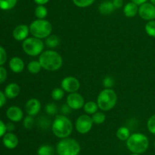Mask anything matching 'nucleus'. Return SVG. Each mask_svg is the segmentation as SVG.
Returning <instances> with one entry per match:
<instances>
[{"label": "nucleus", "mask_w": 155, "mask_h": 155, "mask_svg": "<svg viewBox=\"0 0 155 155\" xmlns=\"http://www.w3.org/2000/svg\"><path fill=\"white\" fill-rule=\"evenodd\" d=\"M39 62L43 69L48 71H55L61 68L63 58L58 52L48 50L39 55Z\"/></svg>", "instance_id": "nucleus-1"}, {"label": "nucleus", "mask_w": 155, "mask_h": 155, "mask_svg": "<svg viewBox=\"0 0 155 155\" xmlns=\"http://www.w3.org/2000/svg\"><path fill=\"white\" fill-rule=\"evenodd\" d=\"M74 129L71 120L65 115H57L51 125L53 134L59 138H68Z\"/></svg>", "instance_id": "nucleus-2"}, {"label": "nucleus", "mask_w": 155, "mask_h": 155, "mask_svg": "<svg viewBox=\"0 0 155 155\" xmlns=\"http://www.w3.org/2000/svg\"><path fill=\"white\" fill-rule=\"evenodd\" d=\"M148 146L149 140L145 134L139 132L133 133L127 140V148L133 153L142 154L148 150Z\"/></svg>", "instance_id": "nucleus-3"}, {"label": "nucleus", "mask_w": 155, "mask_h": 155, "mask_svg": "<svg viewBox=\"0 0 155 155\" xmlns=\"http://www.w3.org/2000/svg\"><path fill=\"white\" fill-rule=\"evenodd\" d=\"M30 33L33 36L39 39H46L51 34L52 25L45 19L34 20L30 24Z\"/></svg>", "instance_id": "nucleus-4"}, {"label": "nucleus", "mask_w": 155, "mask_h": 155, "mask_svg": "<svg viewBox=\"0 0 155 155\" xmlns=\"http://www.w3.org/2000/svg\"><path fill=\"white\" fill-rule=\"evenodd\" d=\"M117 102V95L112 88H105L98 94L97 103L102 111H109L113 109Z\"/></svg>", "instance_id": "nucleus-5"}, {"label": "nucleus", "mask_w": 155, "mask_h": 155, "mask_svg": "<svg viewBox=\"0 0 155 155\" xmlns=\"http://www.w3.org/2000/svg\"><path fill=\"white\" fill-rule=\"evenodd\" d=\"M80 150V143L69 137L61 139L56 145V151L58 155H79Z\"/></svg>", "instance_id": "nucleus-6"}, {"label": "nucleus", "mask_w": 155, "mask_h": 155, "mask_svg": "<svg viewBox=\"0 0 155 155\" xmlns=\"http://www.w3.org/2000/svg\"><path fill=\"white\" fill-rule=\"evenodd\" d=\"M45 43L39 38L31 36L23 41L22 48L24 53L30 56H39L43 52Z\"/></svg>", "instance_id": "nucleus-7"}, {"label": "nucleus", "mask_w": 155, "mask_h": 155, "mask_svg": "<svg viewBox=\"0 0 155 155\" xmlns=\"http://www.w3.org/2000/svg\"><path fill=\"white\" fill-rule=\"evenodd\" d=\"M92 117L88 114H83L77 119L75 122V129L78 133L85 135L89 133L93 126Z\"/></svg>", "instance_id": "nucleus-8"}, {"label": "nucleus", "mask_w": 155, "mask_h": 155, "mask_svg": "<svg viewBox=\"0 0 155 155\" xmlns=\"http://www.w3.org/2000/svg\"><path fill=\"white\" fill-rule=\"evenodd\" d=\"M61 87L65 92L71 94L79 91L80 88V83L77 78L74 76H67L62 79Z\"/></svg>", "instance_id": "nucleus-9"}, {"label": "nucleus", "mask_w": 155, "mask_h": 155, "mask_svg": "<svg viewBox=\"0 0 155 155\" xmlns=\"http://www.w3.org/2000/svg\"><path fill=\"white\" fill-rule=\"evenodd\" d=\"M67 104L71 107V109L77 110L83 108L85 104V99L80 93L75 92L69 94L67 97Z\"/></svg>", "instance_id": "nucleus-10"}, {"label": "nucleus", "mask_w": 155, "mask_h": 155, "mask_svg": "<svg viewBox=\"0 0 155 155\" xmlns=\"http://www.w3.org/2000/svg\"><path fill=\"white\" fill-rule=\"evenodd\" d=\"M139 17L145 21H152L155 20V5L151 2H145L139 7Z\"/></svg>", "instance_id": "nucleus-11"}, {"label": "nucleus", "mask_w": 155, "mask_h": 155, "mask_svg": "<svg viewBox=\"0 0 155 155\" xmlns=\"http://www.w3.org/2000/svg\"><path fill=\"white\" fill-rule=\"evenodd\" d=\"M41 109V102L36 98H31L25 104V110L28 115L35 116Z\"/></svg>", "instance_id": "nucleus-12"}, {"label": "nucleus", "mask_w": 155, "mask_h": 155, "mask_svg": "<svg viewBox=\"0 0 155 155\" xmlns=\"http://www.w3.org/2000/svg\"><path fill=\"white\" fill-rule=\"evenodd\" d=\"M6 115L8 119L14 122H21L24 118V112L23 110L17 106H12L6 111Z\"/></svg>", "instance_id": "nucleus-13"}, {"label": "nucleus", "mask_w": 155, "mask_h": 155, "mask_svg": "<svg viewBox=\"0 0 155 155\" xmlns=\"http://www.w3.org/2000/svg\"><path fill=\"white\" fill-rule=\"evenodd\" d=\"M30 27L26 24H19L13 30V37L18 41H24L28 37Z\"/></svg>", "instance_id": "nucleus-14"}, {"label": "nucleus", "mask_w": 155, "mask_h": 155, "mask_svg": "<svg viewBox=\"0 0 155 155\" xmlns=\"http://www.w3.org/2000/svg\"><path fill=\"white\" fill-rule=\"evenodd\" d=\"M2 142L8 149H15L18 145V138L12 132H7L2 138Z\"/></svg>", "instance_id": "nucleus-15"}, {"label": "nucleus", "mask_w": 155, "mask_h": 155, "mask_svg": "<svg viewBox=\"0 0 155 155\" xmlns=\"http://www.w3.org/2000/svg\"><path fill=\"white\" fill-rule=\"evenodd\" d=\"M24 62L21 58L15 56L9 61V68L14 73H21L24 69Z\"/></svg>", "instance_id": "nucleus-16"}, {"label": "nucleus", "mask_w": 155, "mask_h": 155, "mask_svg": "<svg viewBox=\"0 0 155 155\" xmlns=\"http://www.w3.org/2000/svg\"><path fill=\"white\" fill-rule=\"evenodd\" d=\"M21 92L20 86L16 83H10L5 88V95L7 98L14 99L18 97Z\"/></svg>", "instance_id": "nucleus-17"}, {"label": "nucleus", "mask_w": 155, "mask_h": 155, "mask_svg": "<svg viewBox=\"0 0 155 155\" xmlns=\"http://www.w3.org/2000/svg\"><path fill=\"white\" fill-rule=\"evenodd\" d=\"M139 12V5L136 3L130 2L127 3L124 7V13L127 18H133L136 16Z\"/></svg>", "instance_id": "nucleus-18"}, {"label": "nucleus", "mask_w": 155, "mask_h": 155, "mask_svg": "<svg viewBox=\"0 0 155 155\" xmlns=\"http://www.w3.org/2000/svg\"><path fill=\"white\" fill-rule=\"evenodd\" d=\"M115 8L113 2L110 1H104L101 2L98 6V11L101 15H110L114 11Z\"/></svg>", "instance_id": "nucleus-19"}, {"label": "nucleus", "mask_w": 155, "mask_h": 155, "mask_svg": "<svg viewBox=\"0 0 155 155\" xmlns=\"http://www.w3.org/2000/svg\"><path fill=\"white\" fill-rule=\"evenodd\" d=\"M84 109V112H86L88 115H93L94 113H95L96 112H98V109H99L98 106V103L97 102L95 101H88L86 102L84 104V106L83 108Z\"/></svg>", "instance_id": "nucleus-20"}, {"label": "nucleus", "mask_w": 155, "mask_h": 155, "mask_svg": "<svg viewBox=\"0 0 155 155\" xmlns=\"http://www.w3.org/2000/svg\"><path fill=\"white\" fill-rule=\"evenodd\" d=\"M130 135L131 134H130V129L127 127H126V126H121V127H120L116 132L117 138L119 140H120V141H127V140L130 138Z\"/></svg>", "instance_id": "nucleus-21"}, {"label": "nucleus", "mask_w": 155, "mask_h": 155, "mask_svg": "<svg viewBox=\"0 0 155 155\" xmlns=\"http://www.w3.org/2000/svg\"><path fill=\"white\" fill-rule=\"evenodd\" d=\"M61 40L60 38L57 36V35H50L49 36L45 39V44L50 49H54L58 46L60 44Z\"/></svg>", "instance_id": "nucleus-22"}, {"label": "nucleus", "mask_w": 155, "mask_h": 155, "mask_svg": "<svg viewBox=\"0 0 155 155\" xmlns=\"http://www.w3.org/2000/svg\"><path fill=\"white\" fill-rule=\"evenodd\" d=\"M54 147L48 144H42L39 147L37 150L38 155H54Z\"/></svg>", "instance_id": "nucleus-23"}, {"label": "nucleus", "mask_w": 155, "mask_h": 155, "mask_svg": "<svg viewBox=\"0 0 155 155\" xmlns=\"http://www.w3.org/2000/svg\"><path fill=\"white\" fill-rule=\"evenodd\" d=\"M42 68L41 66V64L39 63V60H33L27 64V70L31 74H38Z\"/></svg>", "instance_id": "nucleus-24"}, {"label": "nucleus", "mask_w": 155, "mask_h": 155, "mask_svg": "<svg viewBox=\"0 0 155 155\" xmlns=\"http://www.w3.org/2000/svg\"><path fill=\"white\" fill-rule=\"evenodd\" d=\"M35 15L37 19H45L48 15V9L45 5H39L35 9Z\"/></svg>", "instance_id": "nucleus-25"}, {"label": "nucleus", "mask_w": 155, "mask_h": 155, "mask_svg": "<svg viewBox=\"0 0 155 155\" xmlns=\"http://www.w3.org/2000/svg\"><path fill=\"white\" fill-rule=\"evenodd\" d=\"M18 0H0V9L4 11L11 10L16 5Z\"/></svg>", "instance_id": "nucleus-26"}, {"label": "nucleus", "mask_w": 155, "mask_h": 155, "mask_svg": "<svg viewBox=\"0 0 155 155\" xmlns=\"http://www.w3.org/2000/svg\"><path fill=\"white\" fill-rule=\"evenodd\" d=\"M65 91L61 88H55L51 91V97L54 100H61L64 97Z\"/></svg>", "instance_id": "nucleus-27"}, {"label": "nucleus", "mask_w": 155, "mask_h": 155, "mask_svg": "<svg viewBox=\"0 0 155 155\" xmlns=\"http://www.w3.org/2000/svg\"><path fill=\"white\" fill-rule=\"evenodd\" d=\"M92 121L95 124L100 125L102 124L106 120V115L102 112H96L92 115Z\"/></svg>", "instance_id": "nucleus-28"}, {"label": "nucleus", "mask_w": 155, "mask_h": 155, "mask_svg": "<svg viewBox=\"0 0 155 155\" xmlns=\"http://www.w3.org/2000/svg\"><path fill=\"white\" fill-rule=\"evenodd\" d=\"M145 30L148 36L155 38V20L149 21L146 23Z\"/></svg>", "instance_id": "nucleus-29"}, {"label": "nucleus", "mask_w": 155, "mask_h": 155, "mask_svg": "<svg viewBox=\"0 0 155 155\" xmlns=\"http://www.w3.org/2000/svg\"><path fill=\"white\" fill-rule=\"evenodd\" d=\"M74 4L79 8H87L92 5L95 0H72Z\"/></svg>", "instance_id": "nucleus-30"}, {"label": "nucleus", "mask_w": 155, "mask_h": 155, "mask_svg": "<svg viewBox=\"0 0 155 155\" xmlns=\"http://www.w3.org/2000/svg\"><path fill=\"white\" fill-rule=\"evenodd\" d=\"M34 119H33V116H31V115H27L25 118L24 119V121H23V126L25 129H30L33 127L34 126Z\"/></svg>", "instance_id": "nucleus-31"}, {"label": "nucleus", "mask_w": 155, "mask_h": 155, "mask_svg": "<svg viewBox=\"0 0 155 155\" xmlns=\"http://www.w3.org/2000/svg\"><path fill=\"white\" fill-rule=\"evenodd\" d=\"M148 130L153 135H155V114L151 115L147 122Z\"/></svg>", "instance_id": "nucleus-32"}, {"label": "nucleus", "mask_w": 155, "mask_h": 155, "mask_svg": "<svg viewBox=\"0 0 155 155\" xmlns=\"http://www.w3.org/2000/svg\"><path fill=\"white\" fill-rule=\"evenodd\" d=\"M45 112L50 115H54L57 113L58 112V107L54 103H49L45 106Z\"/></svg>", "instance_id": "nucleus-33"}, {"label": "nucleus", "mask_w": 155, "mask_h": 155, "mask_svg": "<svg viewBox=\"0 0 155 155\" xmlns=\"http://www.w3.org/2000/svg\"><path fill=\"white\" fill-rule=\"evenodd\" d=\"M103 85L105 88H111L114 85V80L110 76H107L103 79Z\"/></svg>", "instance_id": "nucleus-34"}, {"label": "nucleus", "mask_w": 155, "mask_h": 155, "mask_svg": "<svg viewBox=\"0 0 155 155\" xmlns=\"http://www.w3.org/2000/svg\"><path fill=\"white\" fill-rule=\"evenodd\" d=\"M7 60V53L5 50L2 46H0V66L4 65Z\"/></svg>", "instance_id": "nucleus-35"}, {"label": "nucleus", "mask_w": 155, "mask_h": 155, "mask_svg": "<svg viewBox=\"0 0 155 155\" xmlns=\"http://www.w3.org/2000/svg\"><path fill=\"white\" fill-rule=\"evenodd\" d=\"M7 70L2 66H0V84L3 83L7 78Z\"/></svg>", "instance_id": "nucleus-36"}, {"label": "nucleus", "mask_w": 155, "mask_h": 155, "mask_svg": "<svg viewBox=\"0 0 155 155\" xmlns=\"http://www.w3.org/2000/svg\"><path fill=\"white\" fill-rule=\"evenodd\" d=\"M6 132H7L6 124H5V123L0 119V138L4 136V135H5Z\"/></svg>", "instance_id": "nucleus-37"}, {"label": "nucleus", "mask_w": 155, "mask_h": 155, "mask_svg": "<svg viewBox=\"0 0 155 155\" xmlns=\"http://www.w3.org/2000/svg\"><path fill=\"white\" fill-rule=\"evenodd\" d=\"M112 2H113L115 9H120L121 7H123V5H124L123 0H112Z\"/></svg>", "instance_id": "nucleus-38"}, {"label": "nucleus", "mask_w": 155, "mask_h": 155, "mask_svg": "<svg viewBox=\"0 0 155 155\" xmlns=\"http://www.w3.org/2000/svg\"><path fill=\"white\" fill-rule=\"evenodd\" d=\"M71 107H70L68 104H64L61 107V112L63 113V115H66L67 114L71 112Z\"/></svg>", "instance_id": "nucleus-39"}, {"label": "nucleus", "mask_w": 155, "mask_h": 155, "mask_svg": "<svg viewBox=\"0 0 155 155\" xmlns=\"http://www.w3.org/2000/svg\"><path fill=\"white\" fill-rule=\"evenodd\" d=\"M6 103V97L3 92L0 91V108L2 107Z\"/></svg>", "instance_id": "nucleus-40"}, {"label": "nucleus", "mask_w": 155, "mask_h": 155, "mask_svg": "<svg viewBox=\"0 0 155 155\" xmlns=\"http://www.w3.org/2000/svg\"><path fill=\"white\" fill-rule=\"evenodd\" d=\"M6 129H7V131H8V132H12L15 129V126L13 123L8 122L6 124Z\"/></svg>", "instance_id": "nucleus-41"}, {"label": "nucleus", "mask_w": 155, "mask_h": 155, "mask_svg": "<svg viewBox=\"0 0 155 155\" xmlns=\"http://www.w3.org/2000/svg\"><path fill=\"white\" fill-rule=\"evenodd\" d=\"M33 1H34V2L36 3L38 5H45L46 3H48V2H49V0H33Z\"/></svg>", "instance_id": "nucleus-42"}, {"label": "nucleus", "mask_w": 155, "mask_h": 155, "mask_svg": "<svg viewBox=\"0 0 155 155\" xmlns=\"http://www.w3.org/2000/svg\"><path fill=\"white\" fill-rule=\"evenodd\" d=\"M148 0H131V2H133L136 3V5H141L144 4V3L147 2Z\"/></svg>", "instance_id": "nucleus-43"}, {"label": "nucleus", "mask_w": 155, "mask_h": 155, "mask_svg": "<svg viewBox=\"0 0 155 155\" xmlns=\"http://www.w3.org/2000/svg\"><path fill=\"white\" fill-rule=\"evenodd\" d=\"M150 2H151V4H153L154 5H155V0H150Z\"/></svg>", "instance_id": "nucleus-44"}, {"label": "nucleus", "mask_w": 155, "mask_h": 155, "mask_svg": "<svg viewBox=\"0 0 155 155\" xmlns=\"http://www.w3.org/2000/svg\"><path fill=\"white\" fill-rule=\"evenodd\" d=\"M130 155H141V154H139V153H132V154H130Z\"/></svg>", "instance_id": "nucleus-45"}, {"label": "nucleus", "mask_w": 155, "mask_h": 155, "mask_svg": "<svg viewBox=\"0 0 155 155\" xmlns=\"http://www.w3.org/2000/svg\"><path fill=\"white\" fill-rule=\"evenodd\" d=\"M154 147H155V141H154Z\"/></svg>", "instance_id": "nucleus-46"}]
</instances>
